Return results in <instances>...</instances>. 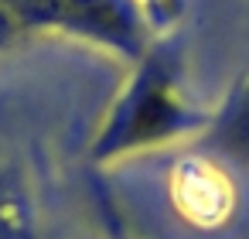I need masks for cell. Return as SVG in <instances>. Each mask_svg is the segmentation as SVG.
<instances>
[{"mask_svg":"<svg viewBox=\"0 0 249 239\" xmlns=\"http://www.w3.org/2000/svg\"><path fill=\"white\" fill-rule=\"evenodd\" d=\"M147 4H157V0H147Z\"/></svg>","mask_w":249,"mask_h":239,"instance_id":"5","label":"cell"},{"mask_svg":"<svg viewBox=\"0 0 249 239\" xmlns=\"http://www.w3.org/2000/svg\"><path fill=\"white\" fill-rule=\"evenodd\" d=\"M198 123L205 120L184 106L167 65L157 55H150L140 65L130 89L123 92V99L116 103L106 130L99 133L96 157H116L137 147H154V144L188 133Z\"/></svg>","mask_w":249,"mask_h":239,"instance_id":"1","label":"cell"},{"mask_svg":"<svg viewBox=\"0 0 249 239\" xmlns=\"http://www.w3.org/2000/svg\"><path fill=\"white\" fill-rule=\"evenodd\" d=\"M215 144L232 161L249 164V82L235 92V99L225 106L222 120L215 123Z\"/></svg>","mask_w":249,"mask_h":239,"instance_id":"3","label":"cell"},{"mask_svg":"<svg viewBox=\"0 0 249 239\" xmlns=\"http://www.w3.org/2000/svg\"><path fill=\"white\" fill-rule=\"evenodd\" d=\"M174 198H178L181 212L188 219H195L198 225L222 222L229 205H232L225 178L212 164H198V161H184L178 167V174H174Z\"/></svg>","mask_w":249,"mask_h":239,"instance_id":"2","label":"cell"},{"mask_svg":"<svg viewBox=\"0 0 249 239\" xmlns=\"http://www.w3.org/2000/svg\"><path fill=\"white\" fill-rule=\"evenodd\" d=\"M28 202L11 174L0 171V239H28Z\"/></svg>","mask_w":249,"mask_h":239,"instance_id":"4","label":"cell"}]
</instances>
